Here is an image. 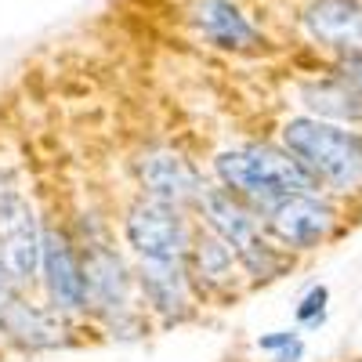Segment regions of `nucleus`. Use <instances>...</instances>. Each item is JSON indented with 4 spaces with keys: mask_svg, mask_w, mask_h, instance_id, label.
Here are the masks:
<instances>
[{
    "mask_svg": "<svg viewBox=\"0 0 362 362\" xmlns=\"http://www.w3.org/2000/svg\"><path fill=\"white\" fill-rule=\"evenodd\" d=\"M218 177L239 196L261 203H279L283 196H312L319 177L293 153H279L272 145H247L218 156Z\"/></svg>",
    "mask_w": 362,
    "mask_h": 362,
    "instance_id": "nucleus-1",
    "label": "nucleus"
},
{
    "mask_svg": "<svg viewBox=\"0 0 362 362\" xmlns=\"http://www.w3.org/2000/svg\"><path fill=\"white\" fill-rule=\"evenodd\" d=\"M283 141L315 177L334 181L337 189H351L362 177V138L322 124L315 116H297L283 127Z\"/></svg>",
    "mask_w": 362,
    "mask_h": 362,
    "instance_id": "nucleus-2",
    "label": "nucleus"
},
{
    "mask_svg": "<svg viewBox=\"0 0 362 362\" xmlns=\"http://www.w3.org/2000/svg\"><path fill=\"white\" fill-rule=\"evenodd\" d=\"M199 203H203V214H206L210 228L225 239V243L232 247V254L243 261L254 276L272 279L283 268L279 254L261 239V228H257L254 214L235 199V192H228V189H203Z\"/></svg>",
    "mask_w": 362,
    "mask_h": 362,
    "instance_id": "nucleus-3",
    "label": "nucleus"
},
{
    "mask_svg": "<svg viewBox=\"0 0 362 362\" xmlns=\"http://www.w3.org/2000/svg\"><path fill=\"white\" fill-rule=\"evenodd\" d=\"M44 254V232L37 214L22 196L0 199V272L11 283H29L40 268Z\"/></svg>",
    "mask_w": 362,
    "mask_h": 362,
    "instance_id": "nucleus-4",
    "label": "nucleus"
},
{
    "mask_svg": "<svg viewBox=\"0 0 362 362\" xmlns=\"http://www.w3.org/2000/svg\"><path fill=\"white\" fill-rule=\"evenodd\" d=\"M127 243L141 254V261H181L189 247V232L170 203L145 199L134 203L127 214Z\"/></svg>",
    "mask_w": 362,
    "mask_h": 362,
    "instance_id": "nucleus-5",
    "label": "nucleus"
},
{
    "mask_svg": "<svg viewBox=\"0 0 362 362\" xmlns=\"http://www.w3.org/2000/svg\"><path fill=\"white\" fill-rule=\"evenodd\" d=\"M268 228L276 232L286 247L312 250L334 228V210L319 203L315 196H283L268 206Z\"/></svg>",
    "mask_w": 362,
    "mask_h": 362,
    "instance_id": "nucleus-6",
    "label": "nucleus"
},
{
    "mask_svg": "<svg viewBox=\"0 0 362 362\" xmlns=\"http://www.w3.org/2000/svg\"><path fill=\"white\" fill-rule=\"evenodd\" d=\"M40 268H44V279H47V293H51L54 312H80L83 300H87L83 268H80V261L73 254V243L58 228L44 232Z\"/></svg>",
    "mask_w": 362,
    "mask_h": 362,
    "instance_id": "nucleus-7",
    "label": "nucleus"
},
{
    "mask_svg": "<svg viewBox=\"0 0 362 362\" xmlns=\"http://www.w3.org/2000/svg\"><path fill=\"white\" fill-rule=\"evenodd\" d=\"M308 37L348 54H362V4L358 0H312L305 8Z\"/></svg>",
    "mask_w": 362,
    "mask_h": 362,
    "instance_id": "nucleus-8",
    "label": "nucleus"
},
{
    "mask_svg": "<svg viewBox=\"0 0 362 362\" xmlns=\"http://www.w3.org/2000/svg\"><path fill=\"white\" fill-rule=\"evenodd\" d=\"M189 18L203 33V40H210L221 51H250L261 44V33L232 0H192Z\"/></svg>",
    "mask_w": 362,
    "mask_h": 362,
    "instance_id": "nucleus-9",
    "label": "nucleus"
},
{
    "mask_svg": "<svg viewBox=\"0 0 362 362\" xmlns=\"http://www.w3.org/2000/svg\"><path fill=\"white\" fill-rule=\"evenodd\" d=\"M138 177L145 192L160 199V203H185V199H199L203 185L196 170L189 167V160H181L177 153H170V148H153V153H145L141 163H138Z\"/></svg>",
    "mask_w": 362,
    "mask_h": 362,
    "instance_id": "nucleus-10",
    "label": "nucleus"
},
{
    "mask_svg": "<svg viewBox=\"0 0 362 362\" xmlns=\"http://www.w3.org/2000/svg\"><path fill=\"white\" fill-rule=\"evenodd\" d=\"M83 286L98 312H124L127 308V272L109 250H95L83 261Z\"/></svg>",
    "mask_w": 362,
    "mask_h": 362,
    "instance_id": "nucleus-11",
    "label": "nucleus"
},
{
    "mask_svg": "<svg viewBox=\"0 0 362 362\" xmlns=\"http://www.w3.org/2000/svg\"><path fill=\"white\" fill-rule=\"evenodd\" d=\"M141 286L148 300L167 315L185 312L189 305V286H185L181 261H141Z\"/></svg>",
    "mask_w": 362,
    "mask_h": 362,
    "instance_id": "nucleus-12",
    "label": "nucleus"
},
{
    "mask_svg": "<svg viewBox=\"0 0 362 362\" xmlns=\"http://www.w3.org/2000/svg\"><path fill=\"white\" fill-rule=\"evenodd\" d=\"M305 105H312L319 116L337 119H362V90L348 80H322L305 87Z\"/></svg>",
    "mask_w": 362,
    "mask_h": 362,
    "instance_id": "nucleus-13",
    "label": "nucleus"
},
{
    "mask_svg": "<svg viewBox=\"0 0 362 362\" xmlns=\"http://www.w3.org/2000/svg\"><path fill=\"white\" fill-rule=\"evenodd\" d=\"M0 326H4L8 334H11L18 344H25V348H51V344H58V326H54V319H51L47 312L33 308V305H25L22 297L11 305V312L4 315V322H0Z\"/></svg>",
    "mask_w": 362,
    "mask_h": 362,
    "instance_id": "nucleus-14",
    "label": "nucleus"
},
{
    "mask_svg": "<svg viewBox=\"0 0 362 362\" xmlns=\"http://www.w3.org/2000/svg\"><path fill=\"white\" fill-rule=\"evenodd\" d=\"M232 264H235V254L225 239L214 232L196 243V268L206 283H228L232 279Z\"/></svg>",
    "mask_w": 362,
    "mask_h": 362,
    "instance_id": "nucleus-15",
    "label": "nucleus"
},
{
    "mask_svg": "<svg viewBox=\"0 0 362 362\" xmlns=\"http://www.w3.org/2000/svg\"><path fill=\"white\" fill-rule=\"evenodd\" d=\"M326 297H329V290L326 286H315L305 300H300V308H297V319L300 322H315V319H322V308H326Z\"/></svg>",
    "mask_w": 362,
    "mask_h": 362,
    "instance_id": "nucleus-16",
    "label": "nucleus"
},
{
    "mask_svg": "<svg viewBox=\"0 0 362 362\" xmlns=\"http://www.w3.org/2000/svg\"><path fill=\"white\" fill-rule=\"evenodd\" d=\"M293 341H297L293 329H279V334H268V337H261L257 344H261L264 351H283V348H290Z\"/></svg>",
    "mask_w": 362,
    "mask_h": 362,
    "instance_id": "nucleus-17",
    "label": "nucleus"
},
{
    "mask_svg": "<svg viewBox=\"0 0 362 362\" xmlns=\"http://www.w3.org/2000/svg\"><path fill=\"white\" fill-rule=\"evenodd\" d=\"M18 300V293H15V283L0 272V322H4V315L11 312V305Z\"/></svg>",
    "mask_w": 362,
    "mask_h": 362,
    "instance_id": "nucleus-18",
    "label": "nucleus"
},
{
    "mask_svg": "<svg viewBox=\"0 0 362 362\" xmlns=\"http://www.w3.org/2000/svg\"><path fill=\"white\" fill-rule=\"evenodd\" d=\"M300 355H305V344H300V341H293L290 348H283V351H279V362H297Z\"/></svg>",
    "mask_w": 362,
    "mask_h": 362,
    "instance_id": "nucleus-19",
    "label": "nucleus"
}]
</instances>
